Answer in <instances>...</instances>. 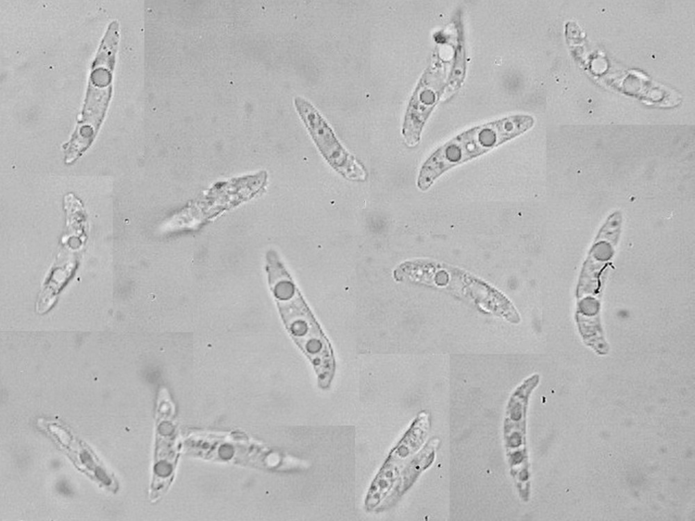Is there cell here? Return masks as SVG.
Masks as SVG:
<instances>
[{"mask_svg":"<svg viewBox=\"0 0 695 521\" xmlns=\"http://www.w3.org/2000/svg\"><path fill=\"white\" fill-rule=\"evenodd\" d=\"M265 260L269 286L284 325L313 365L318 387L328 389L336 368L332 346L277 252L269 250Z\"/></svg>","mask_w":695,"mask_h":521,"instance_id":"obj_1","label":"cell"},{"mask_svg":"<svg viewBox=\"0 0 695 521\" xmlns=\"http://www.w3.org/2000/svg\"><path fill=\"white\" fill-rule=\"evenodd\" d=\"M534 124L530 115H517L469 129L434 151L423 163L416 185L426 191L450 169L479 157L524 133Z\"/></svg>","mask_w":695,"mask_h":521,"instance_id":"obj_2","label":"cell"},{"mask_svg":"<svg viewBox=\"0 0 695 521\" xmlns=\"http://www.w3.org/2000/svg\"><path fill=\"white\" fill-rule=\"evenodd\" d=\"M268 181L265 171L215 183L206 193L180 210L170 221V229L197 228L224 211L261 193Z\"/></svg>","mask_w":695,"mask_h":521,"instance_id":"obj_3","label":"cell"},{"mask_svg":"<svg viewBox=\"0 0 695 521\" xmlns=\"http://www.w3.org/2000/svg\"><path fill=\"white\" fill-rule=\"evenodd\" d=\"M294 106L320 155L346 180L364 182L368 172L363 164L340 142L318 110L306 99L297 96Z\"/></svg>","mask_w":695,"mask_h":521,"instance_id":"obj_4","label":"cell"},{"mask_svg":"<svg viewBox=\"0 0 695 521\" xmlns=\"http://www.w3.org/2000/svg\"><path fill=\"white\" fill-rule=\"evenodd\" d=\"M428 429V417L419 413L410 428L390 452L382 466L373 480L365 499V508L373 511L379 505L392 490L400 472L409 456L423 443Z\"/></svg>","mask_w":695,"mask_h":521,"instance_id":"obj_5","label":"cell"},{"mask_svg":"<svg viewBox=\"0 0 695 521\" xmlns=\"http://www.w3.org/2000/svg\"><path fill=\"white\" fill-rule=\"evenodd\" d=\"M427 72L420 79L409 101L402 127V135L409 147L416 146L427 118L435 102L436 94L429 88Z\"/></svg>","mask_w":695,"mask_h":521,"instance_id":"obj_6","label":"cell"},{"mask_svg":"<svg viewBox=\"0 0 695 521\" xmlns=\"http://www.w3.org/2000/svg\"><path fill=\"white\" fill-rule=\"evenodd\" d=\"M432 447L430 445H427L416 457L414 459L407 468L404 470L402 474V477L400 480L398 484L395 486L393 490L390 491V494L387 498L386 497L384 502L383 504L382 508H386L389 506H391L398 499H399L404 493L411 486L415 479L419 474L421 470L425 469V468L428 465L430 461L432 460V456L434 455L432 450H430Z\"/></svg>","mask_w":695,"mask_h":521,"instance_id":"obj_7","label":"cell"}]
</instances>
